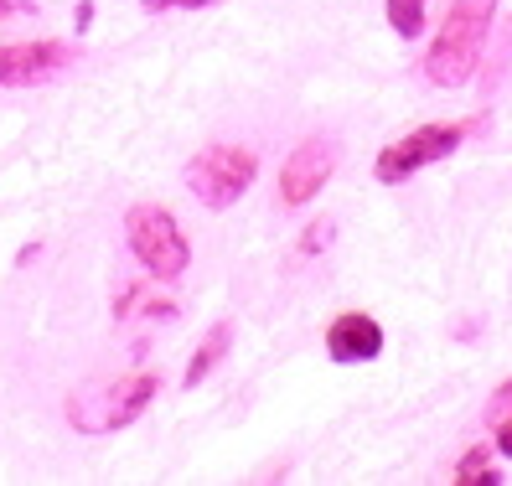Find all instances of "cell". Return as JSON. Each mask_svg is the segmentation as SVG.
<instances>
[{"instance_id": "obj_1", "label": "cell", "mask_w": 512, "mask_h": 486, "mask_svg": "<svg viewBox=\"0 0 512 486\" xmlns=\"http://www.w3.org/2000/svg\"><path fill=\"white\" fill-rule=\"evenodd\" d=\"M492 11L497 0H456L445 11V26L425 57V78L440 83V88H461L476 63H481V42H487V26H492Z\"/></svg>"}, {"instance_id": "obj_2", "label": "cell", "mask_w": 512, "mask_h": 486, "mask_svg": "<svg viewBox=\"0 0 512 486\" xmlns=\"http://www.w3.org/2000/svg\"><path fill=\"white\" fill-rule=\"evenodd\" d=\"M156 393H161V378L130 373V378H114V383H99V388H83L68 404V419L83 435H109V430H119V424L140 419Z\"/></svg>"}, {"instance_id": "obj_3", "label": "cell", "mask_w": 512, "mask_h": 486, "mask_svg": "<svg viewBox=\"0 0 512 486\" xmlns=\"http://www.w3.org/2000/svg\"><path fill=\"white\" fill-rule=\"evenodd\" d=\"M254 171H259V156L249 145H207L187 161V192L202 207H233L254 187Z\"/></svg>"}, {"instance_id": "obj_4", "label": "cell", "mask_w": 512, "mask_h": 486, "mask_svg": "<svg viewBox=\"0 0 512 486\" xmlns=\"http://www.w3.org/2000/svg\"><path fill=\"white\" fill-rule=\"evenodd\" d=\"M125 238H130V254L156 280H176L192 264V249H187L182 228H176V218L166 207H156V202H140V207L125 212Z\"/></svg>"}, {"instance_id": "obj_5", "label": "cell", "mask_w": 512, "mask_h": 486, "mask_svg": "<svg viewBox=\"0 0 512 486\" xmlns=\"http://www.w3.org/2000/svg\"><path fill=\"white\" fill-rule=\"evenodd\" d=\"M466 140V125H425V130H414L394 145H383V156H378V181L383 187H399L404 176H414L419 166H430V161H445L450 150H456Z\"/></svg>"}, {"instance_id": "obj_6", "label": "cell", "mask_w": 512, "mask_h": 486, "mask_svg": "<svg viewBox=\"0 0 512 486\" xmlns=\"http://www.w3.org/2000/svg\"><path fill=\"white\" fill-rule=\"evenodd\" d=\"M337 161H342V150H337V140H300L290 156H285V166H280V202L285 207H306L326 181H331V171H337Z\"/></svg>"}, {"instance_id": "obj_7", "label": "cell", "mask_w": 512, "mask_h": 486, "mask_svg": "<svg viewBox=\"0 0 512 486\" xmlns=\"http://www.w3.org/2000/svg\"><path fill=\"white\" fill-rule=\"evenodd\" d=\"M73 63V52L63 42H11L0 47V88H32L47 83Z\"/></svg>"}, {"instance_id": "obj_8", "label": "cell", "mask_w": 512, "mask_h": 486, "mask_svg": "<svg viewBox=\"0 0 512 486\" xmlns=\"http://www.w3.org/2000/svg\"><path fill=\"white\" fill-rule=\"evenodd\" d=\"M326 352H331V362H373L383 352V326L363 311H347V316L331 321Z\"/></svg>"}, {"instance_id": "obj_9", "label": "cell", "mask_w": 512, "mask_h": 486, "mask_svg": "<svg viewBox=\"0 0 512 486\" xmlns=\"http://www.w3.org/2000/svg\"><path fill=\"white\" fill-rule=\"evenodd\" d=\"M228 342H233V321H218L213 331H207V342L197 347V357H192V368H187V388H197L207 373L223 362V352H228Z\"/></svg>"}, {"instance_id": "obj_10", "label": "cell", "mask_w": 512, "mask_h": 486, "mask_svg": "<svg viewBox=\"0 0 512 486\" xmlns=\"http://www.w3.org/2000/svg\"><path fill=\"white\" fill-rule=\"evenodd\" d=\"M388 26L399 37H419L425 32V0H388Z\"/></svg>"}, {"instance_id": "obj_11", "label": "cell", "mask_w": 512, "mask_h": 486, "mask_svg": "<svg viewBox=\"0 0 512 486\" xmlns=\"http://www.w3.org/2000/svg\"><path fill=\"white\" fill-rule=\"evenodd\" d=\"M476 481H487V486H497V481H502V476L487 466V450H471L466 461L456 466V486H476Z\"/></svg>"}, {"instance_id": "obj_12", "label": "cell", "mask_w": 512, "mask_h": 486, "mask_svg": "<svg viewBox=\"0 0 512 486\" xmlns=\"http://www.w3.org/2000/svg\"><path fill=\"white\" fill-rule=\"evenodd\" d=\"M507 419H512V378L487 399V430H502Z\"/></svg>"}, {"instance_id": "obj_13", "label": "cell", "mask_w": 512, "mask_h": 486, "mask_svg": "<svg viewBox=\"0 0 512 486\" xmlns=\"http://www.w3.org/2000/svg\"><path fill=\"white\" fill-rule=\"evenodd\" d=\"M326 243H331V223H311V233L300 238V249L316 254V249H326Z\"/></svg>"}, {"instance_id": "obj_14", "label": "cell", "mask_w": 512, "mask_h": 486, "mask_svg": "<svg viewBox=\"0 0 512 486\" xmlns=\"http://www.w3.org/2000/svg\"><path fill=\"white\" fill-rule=\"evenodd\" d=\"M497 445H502V450H507V455H512V419H507V424H502V440H497Z\"/></svg>"}, {"instance_id": "obj_15", "label": "cell", "mask_w": 512, "mask_h": 486, "mask_svg": "<svg viewBox=\"0 0 512 486\" xmlns=\"http://www.w3.org/2000/svg\"><path fill=\"white\" fill-rule=\"evenodd\" d=\"M182 6H207V0H182Z\"/></svg>"}]
</instances>
